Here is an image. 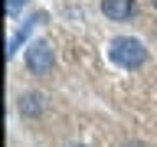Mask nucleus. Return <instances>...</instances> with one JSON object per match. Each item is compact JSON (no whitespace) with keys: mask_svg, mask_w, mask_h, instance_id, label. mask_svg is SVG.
Returning <instances> with one entry per match:
<instances>
[{"mask_svg":"<svg viewBox=\"0 0 157 147\" xmlns=\"http://www.w3.org/2000/svg\"><path fill=\"white\" fill-rule=\"evenodd\" d=\"M20 7H23V0H7V13H17Z\"/></svg>","mask_w":157,"mask_h":147,"instance_id":"6","label":"nucleus"},{"mask_svg":"<svg viewBox=\"0 0 157 147\" xmlns=\"http://www.w3.org/2000/svg\"><path fill=\"white\" fill-rule=\"evenodd\" d=\"M20 111H23V115H39V111H43V95H39V92H26V95H20Z\"/></svg>","mask_w":157,"mask_h":147,"instance_id":"5","label":"nucleus"},{"mask_svg":"<svg viewBox=\"0 0 157 147\" xmlns=\"http://www.w3.org/2000/svg\"><path fill=\"white\" fill-rule=\"evenodd\" d=\"M52 66H56V56H52V46L46 39H36L26 46V69L33 75H49Z\"/></svg>","mask_w":157,"mask_h":147,"instance_id":"2","label":"nucleus"},{"mask_svg":"<svg viewBox=\"0 0 157 147\" xmlns=\"http://www.w3.org/2000/svg\"><path fill=\"white\" fill-rule=\"evenodd\" d=\"M108 56H111V62H118V66H124V69H141L147 62V49L134 36H118V39H111Z\"/></svg>","mask_w":157,"mask_h":147,"instance_id":"1","label":"nucleus"},{"mask_svg":"<svg viewBox=\"0 0 157 147\" xmlns=\"http://www.w3.org/2000/svg\"><path fill=\"white\" fill-rule=\"evenodd\" d=\"M151 3H154V10H157V0H151Z\"/></svg>","mask_w":157,"mask_h":147,"instance_id":"9","label":"nucleus"},{"mask_svg":"<svg viewBox=\"0 0 157 147\" xmlns=\"http://www.w3.org/2000/svg\"><path fill=\"white\" fill-rule=\"evenodd\" d=\"M101 13L108 20H128L134 13V0H101Z\"/></svg>","mask_w":157,"mask_h":147,"instance_id":"3","label":"nucleus"},{"mask_svg":"<svg viewBox=\"0 0 157 147\" xmlns=\"http://www.w3.org/2000/svg\"><path fill=\"white\" fill-rule=\"evenodd\" d=\"M124 147H141V144H124Z\"/></svg>","mask_w":157,"mask_h":147,"instance_id":"8","label":"nucleus"},{"mask_svg":"<svg viewBox=\"0 0 157 147\" xmlns=\"http://www.w3.org/2000/svg\"><path fill=\"white\" fill-rule=\"evenodd\" d=\"M43 20H46V13H36V17H29L26 23H23V26H20L17 33L10 36V43H7V56H13V52H17V49H20V43H23V39L33 33V26H36V23H43Z\"/></svg>","mask_w":157,"mask_h":147,"instance_id":"4","label":"nucleus"},{"mask_svg":"<svg viewBox=\"0 0 157 147\" xmlns=\"http://www.w3.org/2000/svg\"><path fill=\"white\" fill-rule=\"evenodd\" d=\"M69 147H85V144H69Z\"/></svg>","mask_w":157,"mask_h":147,"instance_id":"7","label":"nucleus"}]
</instances>
